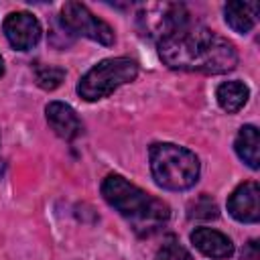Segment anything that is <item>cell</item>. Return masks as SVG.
Here are the masks:
<instances>
[{
  "mask_svg": "<svg viewBox=\"0 0 260 260\" xmlns=\"http://www.w3.org/2000/svg\"><path fill=\"white\" fill-rule=\"evenodd\" d=\"M61 22H63V28H67L73 35L87 37L106 47L114 45V28L106 20L98 18L81 2H67L61 8Z\"/></svg>",
  "mask_w": 260,
  "mask_h": 260,
  "instance_id": "5b68a950",
  "label": "cell"
},
{
  "mask_svg": "<svg viewBox=\"0 0 260 260\" xmlns=\"http://www.w3.org/2000/svg\"><path fill=\"white\" fill-rule=\"evenodd\" d=\"M154 260H193L189 250L175 238V236H167L162 246L156 250Z\"/></svg>",
  "mask_w": 260,
  "mask_h": 260,
  "instance_id": "4fadbf2b",
  "label": "cell"
},
{
  "mask_svg": "<svg viewBox=\"0 0 260 260\" xmlns=\"http://www.w3.org/2000/svg\"><path fill=\"white\" fill-rule=\"evenodd\" d=\"M260 187L256 181H246L234 189L228 199V211L242 223H256L260 219Z\"/></svg>",
  "mask_w": 260,
  "mask_h": 260,
  "instance_id": "52a82bcc",
  "label": "cell"
},
{
  "mask_svg": "<svg viewBox=\"0 0 260 260\" xmlns=\"http://www.w3.org/2000/svg\"><path fill=\"white\" fill-rule=\"evenodd\" d=\"M244 260H258V242L256 240L248 242V246L244 250Z\"/></svg>",
  "mask_w": 260,
  "mask_h": 260,
  "instance_id": "2e32d148",
  "label": "cell"
},
{
  "mask_svg": "<svg viewBox=\"0 0 260 260\" xmlns=\"http://www.w3.org/2000/svg\"><path fill=\"white\" fill-rule=\"evenodd\" d=\"M158 57L171 69L209 75L228 73L238 63V51L232 41L189 20L158 39Z\"/></svg>",
  "mask_w": 260,
  "mask_h": 260,
  "instance_id": "6da1fadb",
  "label": "cell"
},
{
  "mask_svg": "<svg viewBox=\"0 0 260 260\" xmlns=\"http://www.w3.org/2000/svg\"><path fill=\"white\" fill-rule=\"evenodd\" d=\"M150 171L162 189L185 191L199 179V158L185 146L173 142H156L150 146Z\"/></svg>",
  "mask_w": 260,
  "mask_h": 260,
  "instance_id": "3957f363",
  "label": "cell"
},
{
  "mask_svg": "<svg viewBox=\"0 0 260 260\" xmlns=\"http://www.w3.org/2000/svg\"><path fill=\"white\" fill-rule=\"evenodd\" d=\"M2 28H4L8 43L18 51L32 49L41 41V35H43V28H41V22L37 20V16L26 12V10L10 12L4 18Z\"/></svg>",
  "mask_w": 260,
  "mask_h": 260,
  "instance_id": "8992f818",
  "label": "cell"
},
{
  "mask_svg": "<svg viewBox=\"0 0 260 260\" xmlns=\"http://www.w3.org/2000/svg\"><path fill=\"white\" fill-rule=\"evenodd\" d=\"M191 244L209 258H230L234 254L232 240L213 228H195L191 232Z\"/></svg>",
  "mask_w": 260,
  "mask_h": 260,
  "instance_id": "9c48e42d",
  "label": "cell"
},
{
  "mask_svg": "<svg viewBox=\"0 0 260 260\" xmlns=\"http://www.w3.org/2000/svg\"><path fill=\"white\" fill-rule=\"evenodd\" d=\"M102 195L140 236L156 232L171 217V209L162 199L152 197L122 175H108L102 183Z\"/></svg>",
  "mask_w": 260,
  "mask_h": 260,
  "instance_id": "7a4b0ae2",
  "label": "cell"
},
{
  "mask_svg": "<svg viewBox=\"0 0 260 260\" xmlns=\"http://www.w3.org/2000/svg\"><path fill=\"white\" fill-rule=\"evenodd\" d=\"M35 77H37V83L43 89H55V87L61 85V81L65 77V71L61 67L47 65V67H37L35 69Z\"/></svg>",
  "mask_w": 260,
  "mask_h": 260,
  "instance_id": "5bb4252c",
  "label": "cell"
},
{
  "mask_svg": "<svg viewBox=\"0 0 260 260\" xmlns=\"http://www.w3.org/2000/svg\"><path fill=\"white\" fill-rule=\"evenodd\" d=\"M258 16V4L254 2H228L223 6V18L228 26L240 35H248Z\"/></svg>",
  "mask_w": 260,
  "mask_h": 260,
  "instance_id": "30bf717a",
  "label": "cell"
},
{
  "mask_svg": "<svg viewBox=\"0 0 260 260\" xmlns=\"http://www.w3.org/2000/svg\"><path fill=\"white\" fill-rule=\"evenodd\" d=\"M215 98H217V104L223 112L236 114L246 106V102L250 98V89H248L246 83H242L238 79H232V81H223L217 87Z\"/></svg>",
  "mask_w": 260,
  "mask_h": 260,
  "instance_id": "7c38bea8",
  "label": "cell"
},
{
  "mask_svg": "<svg viewBox=\"0 0 260 260\" xmlns=\"http://www.w3.org/2000/svg\"><path fill=\"white\" fill-rule=\"evenodd\" d=\"M4 75V61H2V55H0V77Z\"/></svg>",
  "mask_w": 260,
  "mask_h": 260,
  "instance_id": "e0dca14e",
  "label": "cell"
},
{
  "mask_svg": "<svg viewBox=\"0 0 260 260\" xmlns=\"http://www.w3.org/2000/svg\"><path fill=\"white\" fill-rule=\"evenodd\" d=\"M189 217L197 219H215L217 217V205L209 195H199L189 205Z\"/></svg>",
  "mask_w": 260,
  "mask_h": 260,
  "instance_id": "9a60e30c",
  "label": "cell"
},
{
  "mask_svg": "<svg viewBox=\"0 0 260 260\" xmlns=\"http://www.w3.org/2000/svg\"><path fill=\"white\" fill-rule=\"evenodd\" d=\"M236 154L240 156V160H244L252 171H256L260 167V136H258V128L252 124H246L240 128L236 142H234Z\"/></svg>",
  "mask_w": 260,
  "mask_h": 260,
  "instance_id": "8fae6325",
  "label": "cell"
},
{
  "mask_svg": "<svg viewBox=\"0 0 260 260\" xmlns=\"http://www.w3.org/2000/svg\"><path fill=\"white\" fill-rule=\"evenodd\" d=\"M138 63L130 57H110L95 63L77 83V93L85 102H98L112 95L120 85L134 81Z\"/></svg>",
  "mask_w": 260,
  "mask_h": 260,
  "instance_id": "277c9868",
  "label": "cell"
},
{
  "mask_svg": "<svg viewBox=\"0 0 260 260\" xmlns=\"http://www.w3.org/2000/svg\"><path fill=\"white\" fill-rule=\"evenodd\" d=\"M47 122L53 132L63 140H73L81 134V120L77 118L75 110L63 102H51L45 108Z\"/></svg>",
  "mask_w": 260,
  "mask_h": 260,
  "instance_id": "ba28073f",
  "label": "cell"
}]
</instances>
